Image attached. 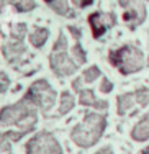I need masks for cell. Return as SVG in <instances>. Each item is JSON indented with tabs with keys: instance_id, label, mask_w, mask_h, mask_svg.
Segmentation results:
<instances>
[{
	"instance_id": "1",
	"label": "cell",
	"mask_w": 149,
	"mask_h": 154,
	"mask_svg": "<svg viewBox=\"0 0 149 154\" xmlns=\"http://www.w3.org/2000/svg\"><path fill=\"white\" fill-rule=\"evenodd\" d=\"M107 126V118L100 113H87L82 123H79L71 131V139L81 148H92L97 141L102 138Z\"/></svg>"
},
{
	"instance_id": "2",
	"label": "cell",
	"mask_w": 149,
	"mask_h": 154,
	"mask_svg": "<svg viewBox=\"0 0 149 154\" xmlns=\"http://www.w3.org/2000/svg\"><path fill=\"white\" fill-rule=\"evenodd\" d=\"M108 61L111 66L118 67V71L123 75L133 74L138 72L144 67V54L139 48L131 46V45H125L118 49L110 51L108 54Z\"/></svg>"
},
{
	"instance_id": "3",
	"label": "cell",
	"mask_w": 149,
	"mask_h": 154,
	"mask_svg": "<svg viewBox=\"0 0 149 154\" xmlns=\"http://www.w3.org/2000/svg\"><path fill=\"white\" fill-rule=\"evenodd\" d=\"M49 64H51V69L54 71V74H57L59 77L71 75L77 71L79 66L67 54V39L64 36V33H59V36H57V41L49 56Z\"/></svg>"
},
{
	"instance_id": "4",
	"label": "cell",
	"mask_w": 149,
	"mask_h": 154,
	"mask_svg": "<svg viewBox=\"0 0 149 154\" xmlns=\"http://www.w3.org/2000/svg\"><path fill=\"white\" fill-rule=\"evenodd\" d=\"M30 116H36V105L30 98L25 95L21 102H17L15 105H8V107L2 108L0 112V125H20Z\"/></svg>"
},
{
	"instance_id": "5",
	"label": "cell",
	"mask_w": 149,
	"mask_h": 154,
	"mask_svg": "<svg viewBox=\"0 0 149 154\" xmlns=\"http://www.w3.org/2000/svg\"><path fill=\"white\" fill-rule=\"evenodd\" d=\"M26 97L33 102L36 107L41 108L43 113H46V112H49L51 107L54 105L56 92H54V89L46 82V80L41 79V80H36L35 84H31Z\"/></svg>"
},
{
	"instance_id": "6",
	"label": "cell",
	"mask_w": 149,
	"mask_h": 154,
	"mask_svg": "<svg viewBox=\"0 0 149 154\" xmlns=\"http://www.w3.org/2000/svg\"><path fill=\"white\" fill-rule=\"evenodd\" d=\"M26 154H62V148L51 133H38L26 143Z\"/></svg>"
},
{
	"instance_id": "7",
	"label": "cell",
	"mask_w": 149,
	"mask_h": 154,
	"mask_svg": "<svg viewBox=\"0 0 149 154\" xmlns=\"http://www.w3.org/2000/svg\"><path fill=\"white\" fill-rule=\"evenodd\" d=\"M115 23H116V17L111 12H108V13L95 12L89 17V25L92 28V35L95 39H100Z\"/></svg>"
},
{
	"instance_id": "8",
	"label": "cell",
	"mask_w": 149,
	"mask_h": 154,
	"mask_svg": "<svg viewBox=\"0 0 149 154\" xmlns=\"http://www.w3.org/2000/svg\"><path fill=\"white\" fill-rule=\"evenodd\" d=\"M25 46H23V41L21 39H13L10 43H5L2 46V54L10 64H18L21 59V56L25 54Z\"/></svg>"
},
{
	"instance_id": "9",
	"label": "cell",
	"mask_w": 149,
	"mask_h": 154,
	"mask_svg": "<svg viewBox=\"0 0 149 154\" xmlns=\"http://www.w3.org/2000/svg\"><path fill=\"white\" fill-rule=\"evenodd\" d=\"M79 94H81L79 95V102H81L84 107H93L97 110H107L108 108V102L99 100L92 89H82Z\"/></svg>"
},
{
	"instance_id": "10",
	"label": "cell",
	"mask_w": 149,
	"mask_h": 154,
	"mask_svg": "<svg viewBox=\"0 0 149 154\" xmlns=\"http://www.w3.org/2000/svg\"><path fill=\"white\" fill-rule=\"evenodd\" d=\"M131 138L134 141H146V139H149V116L147 115H144L139 123L134 125L131 131Z\"/></svg>"
},
{
	"instance_id": "11",
	"label": "cell",
	"mask_w": 149,
	"mask_h": 154,
	"mask_svg": "<svg viewBox=\"0 0 149 154\" xmlns=\"http://www.w3.org/2000/svg\"><path fill=\"white\" fill-rule=\"evenodd\" d=\"M134 103H136V97H134V94H121V95H118V113L120 115H125Z\"/></svg>"
},
{
	"instance_id": "12",
	"label": "cell",
	"mask_w": 149,
	"mask_h": 154,
	"mask_svg": "<svg viewBox=\"0 0 149 154\" xmlns=\"http://www.w3.org/2000/svg\"><path fill=\"white\" fill-rule=\"evenodd\" d=\"M48 36H49V31L46 28H35L33 33L30 35V43L35 48H41L48 41Z\"/></svg>"
},
{
	"instance_id": "13",
	"label": "cell",
	"mask_w": 149,
	"mask_h": 154,
	"mask_svg": "<svg viewBox=\"0 0 149 154\" xmlns=\"http://www.w3.org/2000/svg\"><path fill=\"white\" fill-rule=\"evenodd\" d=\"M49 7L56 13H59V15H62V17H67V18H74L75 17V13L71 10V7L67 5L66 0H54L53 3H49Z\"/></svg>"
},
{
	"instance_id": "14",
	"label": "cell",
	"mask_w": 149,
	"mask_h": 154,
	"mask_svg": "<svg viewBox=\"0 0 149 154\" xmlns=\"http://www.w3.org/2000/svg\"><path fill=\"white\" fill-rule=\"evenodd\" d=\"M5 3L13 5V7H15V10H17V12H20V13L31 12V10L36 7L35 0H5Z\"/></svg>"
},
{
	"instance_id": "15",
	"label": "cell",
	"mask_w": 149,
	"mask_h": 154,
	"mask_svg": "<svg viewBox=\"0 0 149 154\" xmlns=\"http://www.w3.org/2000/svg\"><path fill=\"white\" fill-rule=\"evenodd\" d=\"M74 107V97L71 92H62L61 94V105H59V115H66L67 112H71Z\"/></svg>"
},
{
	"instance_id": "16",
	"label": "cell",
	"mask_w": 149,
	"mask_h": 154,
	"mask_svg": "<svg viewBox=\"0 0 149 154\" xmlns=\"http://www.w3.org/2000/svg\"><path fill=\"white\" fill-rule=\"evenodd\" d=\"M72 57H74V61H75V64H77V66L85 64L87 54H85V51H84V48L81 46V43H75L74 48H72Z\"/></svg>"
},
{
	"instance_id": "17",
	"label": "cell",
	"mask_w": 149,
	"mask_h": 154,
	"mask_svg": "<svg viewBox=\"0 0 149 154\" xmlns=\"http://www.w3.org/2000/svg\"><path fill=\"white\" fill-rule=\"evenodd\" d=\"M134 97H136V103L141 105V107H146L149 103V89H138L134 92Z\"/></svg>"
},
{
	"instance_id": "18",
	"label": "cell",
	"mask_w": 149,
	"mask_h": 154,
	"mask_svg": "<svg viewBox=\"0 0 149 154\" xmlns=\"http://www.w3.org/2000/svg\"><path fill=\"white\" fill-rule=\"evenodd\" d=\"M25 33H26V25H25V23L13 25L12 30H10V35H12V38H13V39H21V41H23Z\"/></svg>"
},
{
	"instance_id": "19",
	"label": "cell",
	"mask_w": 149,
	"mask_h": 154,
	"mask_svg": "<svg viewBox=\"0 0 149 154\" xmlns=\"http://www.w3.org/2000/svg\"><path fill=\"white\" fill-rule=\"evenodd\" d=\"M100 74H102L100 69L97 67V66H92V67H89L85 72H84L82 79H84V82H93L97 77H100Z\"/></svg>"
},
{
	"instance_id": "20",
	"label": "cell",
	"mask_w": 149,
	"mask_h": 154,
	"mask_svg": "<svg viewBox=\"0 0 149 154\" xmlns=\"http://www.w3.org/2000/svg\"><path fill=\"white\" fill-rule=\"evenodd\" d=\"M111 90H113V84H111L107 77H103V79H102V84H100V92L108 94V92H111Z\"/></svg>"
},
{
	"instance_id": "21",
	"label": "cell",
	"mask_w": 149,
	"mask_h": 154,
	"mask_svg": "<svg viewBox=\"0 0 149 154\" xmlns=\"http://www.w3.org/2000/svg\"><path fill=\"white\" fill-rule=\"evenodd\" d=\"M10 85V79L5 72H0V92H5Z\"/></svg>"
},
{
	"instance_id": "22",
	"label": "cell",
	"mask_w": 149,
	"mask_h": 154,
	"mask_svg": "<svg viewBox=\"0 0 149 154\" xmlns=\"http://www.w3.org/2000/svg\"><path fill=\"white\" fill-rule=\"evenodd\" d=\"M67 30H69V33H71V35L74 36L75 39H79V38H81V36H82V31H81V28L74 26V25H71V26H69Z\"/></svg>"
},
{
	"instance_id": "23",
	"label": "cell",
	"mask_w": 149,
	"mask_h": 154,
	"mask_svg": "<svg viewBox=\"0 0 149 154\" xmlns=\"http://www.w3.org/2000/svg\"><path fill=\"white\" fill-rule=\"evenodd\" d=\"M72 2H74V5H77L79 8H85V7L92 5L93 0H72Z\"/></svg>"
},
{
	"instance_id": "24",
	"label": "cell",
	"mask_w": 149,
	"mask_h": 154,
	"mask_svg": "<svg viewBox=\"0 0 149 154\" xmlns=\"http://www.w3.org/2000/svg\"><path fill=\"white\" fill-rule=\"evenodd\" d=\"M8 152H10V143L0 141V154H8Z\"/></svg>"
},
{
	"instance_id": "25",
	"label": "cell",
	"mask_w": 149,
	"mask_h": 154,
	"mask_svg": "<svg viewBox=\"0 0 149 154\" xmlns=\"http://www.w3.org/2000/svg\"><path fill=\"white\" fill-rule=\"evenodd\" d=\"M82 80L84 79H81V77H79V79H75L74 80V82H72V89H74V90H77V92H81V85H82Z\"/></svg>"
},
{
	"instance_id": "26",
	"label": "cell",
	"mask_w": 149,
	"mask_h": 154,
	"mask_svg": "<svg viewBox=\"0 0 149 154\" xmlns=\"http://www.w3.org/2000/svg\"><path fill=\"white\" fill-rule=\"evenodd\" d=\"M95 154H113V151H111V148H103V149H100L99 152H95Z\"/></svg>"
},
{
	"instance_id": "27",
	"label": "cell",
	"mask_w": 149,
	"mask_h": 154,
	"mask_svg": "<svg viewBox=\"0 0 149 154\" xmlns=\"http://www.w3.org/2000/svg\"><path fill=\"white\" fill-rule=\"evenodd\" d=\"M141 154H149V146H146V148H144L143 151H141Z\"/></svg>"
},
{
	"instance_id": "28",
	"label": "cell",
	"mask_w": 149,
	"mask_h": 154,
	"mask_svg": "<svg viewBox=\"0 0 149 154\" xmlns=\"http://www.w3.org/2000/svg\"><path fill=\"white\" fill-rule=\"evenodd\" d=\"M3 5H5V0H0V13H2V10H3Z\"/></svg>"
},
{
	"instance_id": "29",
	"label": "cell",
	"mask_w": 149,
	"mask_h": 154,
	"mask_svg": "<svg viewBox=\"0 0 149 154\" xmlns=\"http://www.w3.org/2000/svg\"><path fill=\"white\" fill-rule=\"evenodd\" d=\"M44 2H46V3H48V5H49V3H53L54 0H44Z\"/></svg>"
},
{
	"instance_id": "30",
	"label": "cell",
	"mask_w": 149,
	"mask_h": 154,
	"mask_svg": "<svg viewBox=\"0 0 149 154\" xmlns=\"http://www.w3.org/2000/svg\"><path fill=\"white\" fill-rule=\"evenodd\" d=\"M147 62H149V59H147Z\"/></svg>"
}]
</instances>
